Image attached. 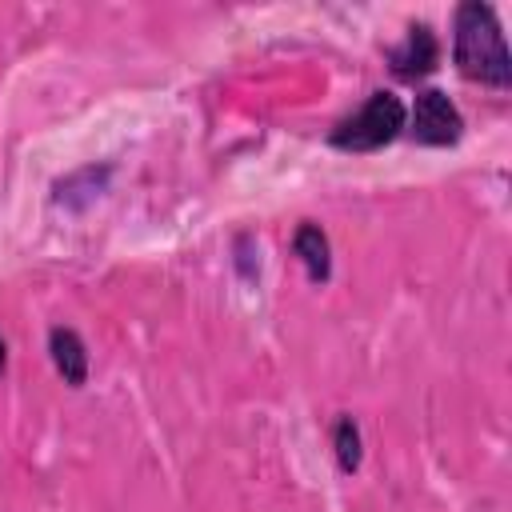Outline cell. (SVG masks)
Here are the masks:
<instances>
[{
    "label": "cell",
    "mask_w": 512,
    "mask_h": 512,
    "mask_svg": "<svg viewBox=\"0 0 512 512\" xmlns=\"http://www.w3.org/2000/svg\"><path fill=\"white\" fill-rule=\"evenodd\" d=\"M452 60L468 80L508 88L512 84V52L504 44L500 20L492 4L464 0L456 8V40H452Z\"/></svg>",
    "instance_id": "6da1fadb"
},
{
    "label": "cell",
    "mask_w": 512,
    "mask_h": 512,
    "mask_svg": "<svg viewBox=\"0 0 512 512\" xmlns=\"http://www.w3.org/2000/svg\"><path fill=\"white\" fill-rule=\"evenodd\" d=\"M400 128H404V104H400V96L372 92L352 116H344L328 132V140L340 152H376V148L392 144L400 136Z\"/></svg>",
    "instance_id": "7a4b0ae2"
},
{
    "label": "cell",
    "mask_w": 512,
    "mask_h": 512,
    "mask_svg": "<svg viewBox=\"0 0 512 512\" xmlns=\"http://www.w3.org/2000/svg\"><path fill=\"white\" fill-rule=\"evenodd\" d=\"M464 132V116L460 108L440 92V88H424L412 104V136L420 144H432V148H444V144H456Z\"/></svg>",
    "instance_id": "3957f363"
},
{
    "label": "cell",
    "mask_w": 512,
    "mask_h": 512,
    "mask_svg": "<svg viewBox=\"0 0 512 512\" xmlns=\"http://www.w3.org/2000/svg\"><path fill=\"white\" fill-rule=\"evenodd\" d=\"M436 64H440V40H436V32L428 24H412L408 36H404V44H396L388 52V68L400 80H420Z\"/></svg>",
    "instance_id": "277c9868"
},
{
    "label": "cell",
    "mask_w": 512,
    "mask_h": 512,
    "mask_svg": "<svg viewBox=\"0 0 512 512\" xmlns=\"http://www.w3.org/2000/svg\"><path fill=\"white\" fill-rule=\"evenodd\" d=\"M48 352H52V364H56V372L64 376V384L80 388V384L88 380V348H84V340H80L76 328L56 324V328L48 332Z\"/></svg>",
    "instance_id": "5b68a950"
},
{
    "label": "cell",
    "mask_w": 512,
    "mask_h": 512,
    "mask_svg": "<svg viewBox=\"0 0 512 512\" xmlns=\"http://www.w3.org/2000/svg\"><path fill=\"white\" fill-rule=\"evenodd\" d=\"M292 252L300 256V264H304L308 280L324 284V280L332 276V248H328V236H324V228H320V224L304 220V224L296 228V236H292Z\"/></svg>",
    "instance_id": "8992f818"
},
{
    "label": "cell",
    "mask_w": 512,
    "mask_h": 512,
    "mask_svg": "<svg viewBox=\"0 0 512 512\" xmlns=\"http://www.w3.org/2000/svg\"><path fill=\"white\" fill-rule=\"evenodd\" d=\"M104 180H108V168L88 164V168H80V172H72L64 180H56V204H64V208H88L100 196Z\"/></svg>",
    "instance_id": "52a82bcc"
},
{
    "label": "cell",
    "mask_w": 512,
    "mask_h": 512,
    "mask_svg": "<svg viewBox=\"0 0 512 512\" xmlns=\"http://www.w3.org/2000/svg\"><path fill=\"white\" fill-rule=\"evenodd\" d=\"M332 448H336V464L340 472H356L360 460H364V440H360V428L352 416H340L336 428H332Z\"/></svg>",
    "instance_id": "ba28073f"
},
{
    "label": "cell",
    "mask_w": 512,
    "mask_h": 512,
    "mask_svg": "<svg viewBox=\"0 0 512 512\" xmlns=\"http://www.w3.org/2000/svg\"><path fill=\"white\" fill-rule=\"evenodd\" d=\"M4 368H8V344L0 340V376H4Z\"/></svg>",
    "instance_id": "9c48e42d"
}]
</instances>
